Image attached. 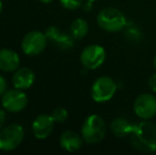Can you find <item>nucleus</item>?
I'll return each mask as SVG.
<instances>
[{
	"instance_id": "obj_14",
	"label": "nucleus",
	"mask_w": 156,
	"mask_h": 155,
	"mask_svg": "<svg viewBox=\"0 0 156 155\" xmlns=\"http://www.w3.org/2000/svg\"><path fill=\"white\" fill-rule=\"evenodd\" d=\"M60 145L68 152H76L82 148L83 137L73 131H66L60 137Z\"/></svg>"
},
{
	"instance_id": "obj_1",
	"label": "nucleus",
	"mask_w": 156,
	"mask_h": 155,
	"mask_svg": "<svg viewBox=\"0 0 156 155\" xmlns=\"http://www.w3.org/2000/svg\"><path fill=\"white\" fill-rule=\"evenodd\" d=\"M131 143L136 150L141 152L156 151V125L151 121H141L136 124L132 133Z\"/></svg>"
},
{
	"instance_id": "obj_16",
	"label": "nucleus",
	"mask_w": 156,
	"mask_h": 155,
	"mask_svg": "<svg viewBox=\"0 0 156 155\" xmlns=\"http://www.w3.org/2000/svg\"><path fill=\"white\" fill-rule=\"evenodd\" d=\"M88 33V23L82 18H76L70 26V34L74 39H81Z\"/></svg>"
},
{
	"instance_id": "obj_27",
	"label": "nucleus",
	"mask_w": 156,
	"mask_h": 155,
	"mask_svg": "<svg viewBox=\"0 0 156 155\" xmlns=\"http://www.w3.org/2000/svg\"><path fill=\"white\" fill-rule=\"evenodd\" d=\"M87 1H93L94 2V1H96V0H87Z\"/></svg>"
},
{
	"instance_id": "obj_11",
	"label": "nucleus",
	"mask_w": 156,
	"mask_h": 155,
	"mask_svg": "<svg viewBox=\"0 0 156 155\" xmlns=\"http://www.w3.org/2000/svg\"><path fill=\"white\" fill-rule=\"evenodd\" d=\"M54 119L51 115H39L32 123V131L37 139H46L50 136L54 128Z\"/></svg>"
},
{
	"instance_id": "obj_21",
	"label": "nucleus",
	"mask_w": 156,
	"mask_h": 155,
	"mask_svg": "<svg viewBox=\"0 0 156 155\" xmlns=\"http://www.w3.org/2000/svg\"><path fill=\"white\" fill-rule=\"evenodd\" d=\"M149 86H150L151 90L156 93V73L152 75L149 79Z\"/></svg>"
},
{
	"instance_id": "obj_24",
	"label": "nucleus",
	"mask_w": 156,
	"mask_h": 155,
	"mask_svg": "<svg viewBox=\"0 0 156 155\" xmlns=\"http://www.w3.org/2000/svg\"><path fill=\"white\" fill-rule=\"evenodd\" d=\"M41 2H43V3H50V2H52L53 0H39Z\"/></svg>"
},
{
	"instance_id": "obj_23",
	"label": "nucleus",
	"mask_w": 156,
	"mask_h": 155,
	"mask_svg": "<svg viewBox=\"0 0 156 155\" xmlns=\"http://www.w3.org/2000/svg\"><path fill=\"white\" fill-rule=\"evenodd\" d=\"M4 121H5V113H4L3 111L0 110V131H1L2 128H3Z\"/></svg>"
},
{
	"instance_id": "obj_7",
	"label": "nucleus",
	"mask_w": 156,
	"mask_h": 155,
	"mask_svg": "<svg viewBox=\"0 0 156 155\" xmlns=\"http://www.w3.org/2000/svg\"><path fill=\"white\" fill-rule=\"evenodd\" d=\"M133 110L140 119H151L156 115V97L151 93H141L134 101Z\"/></svg>"
},
{
	"instance_id": "obj_17",
	"label": "nucleus",
	"mask_w": 156,
	"mask_h": 155,
	"mask_svg": "<svg viewBox=\"0 0 156 155\" xmlns=\"http://www.w3.org/2000/svg\"><path fill=\"white\" fill-rule=\"evenodd\" d=\"M124 36L129 43H139L142 39V33L140 29L133 23H127L124 27Z\"/></svg>"
},
{
	"instance_id": "obj_18",
	"label": "nucleus",
	"mask_w": 156,
	"mask_h": 155,
	"mask_svg": "<svg viewBox=\"0 0 156 155\" xmlns=\"http://www.w3.org/2000/svg\"><path fill=\"white\" fill-rule=\"evenodd\" d=\"M51 116L55 122H58V123H63V122L67 119L68 112H67V110H65L64 107H58L53 111Z\"/></svg>"
},
{
	"instance_id": "obj_20",
	"label": "nucleus",
	"mask_w": 156,
	"mask_h": 155,
	"mask_svg": "<svg viewBox=\"0 0 156 155\" xmlns=\"http://www.w3.org/2000/svg\"><path fill=\"white\" fill-rule=\"evenodd\" d=\"M8 88V82L2 76H0V96H2L6 91Z\"/></svg>"
},
{
	"instance_id": "obj_8",
	"label": "nucleus",
	"mask_w": 156,
	"mask_h": 155,
	"mask_svg": "<svg viewBox=\"0 0 156 155\" xmlns=\"http://www.w3.org/2000/svg\"><path fill=\"white\" fill-rule=\"evenodd\" d=\"M48 38L45 33L41 31H31L23 39L21 48L27 55H38L45 50Z\"/></svg>"
},
{
	"instance_id": "obj_9",
	"label": "nucleus",
	"mask_w": 156,
	"mask_h": 155,
	"mask_svg": "<svg viewBox=\"0 0 156 155\" xmlns=\"http://www.w3.org/2000/svg\"><path fill=\"white\" fill-rule=\"evenodd\" d=\"M2 106L11 113H18L25 110L28 104V98L21 89L15 88L6 90L2 95Z\"/></svg>"
},
{
	"instance_id": "obj_15",
	"label": "nucleus",
	"mask_w": 156,
	"mask_h": 155,
	"mask_svg": "<svg viewBox=\"0 0 156 155\" xmlns=\"http://www.w3.org/2000/svg\"><path fill=\"white\" fill-rule=\"evenodd\" d=\"M136 124H133L129 120L124 117H118L114 119L111 123V132L113 135L119 138L129 137L134 132Z\"/></svg>"
},
{
	"instance_id": "obj_22",
	"label": "nucleus",
	"mask_w": 156,
	"mask_h": 155,
	"mask_svg": "<svg viewBox=\"0 0 156 155\" xmlns=\"http://www.w3.org/2000/svg\"><path fill=\"white\" fill-rule=\"evenodd\" d=\"M82 9L84 12H90L91 9H93V1H87L86 0V2L82 4Z\"/></svg>"
},
{
	"instance_id": "obj_25",
	"label": "nucleus",
	"mask_w": 156,
	"mask_h": 155,
	"mask_svg": "<svg viewBox=\"0 0 156 155\" xmlns=\"http://www.w3.org/2000/svg\"><path fill=\"white\" fill-rule=\"evenodd\" d=\"M153 65H154V68L156 69V54L154 56V60H153Z\"/></svg>"
},
{
	"instance_id": "obj_13",
	"label": "nucleus",
	"mask_w": 156,
	"mask_h": 155,
	"mask_svg": "<svg viewBox=\"0 0 156 155\" xmlns=\"http://www.w3.org/2000/svg\"><path fill=\"white\" fill-rule=\"evenodd\" d=\"M35 81V75L32 69L23 67V68L17 69L13 76V85L15 88L18 89H28L33 85Z\"/></svg>"
},
{
	"instance_id": "obj_6",
	"label": "nucleus",
	"mask_w": 156,
	"mask_h": 155,
	"mask_svg": "<svg viewBox=\"0 0 156 155\" xmlns=\"http://www.w3.org/2000/svg\"><path fill=\"white\" fill-rule=\"evenodd\" d=\"M106 53L103 47L100 45H89L83 49L80 60L84 68L88 70H94L104 63Z\"/></svg>"
},
{
	"instance_id": "obj_3",
	"label": "nucleus",
	"mask_w": 156,
	"mask_h": 155,
	"mask_svg": "<svg viewBox=\"0 0 156 155\" xmlns=\"http://www.w3.org/2000/svg\"><path fill=\"white\" fill-rule=\"evenodd\" d=\"M82 137L86 143L93 145L102 141L106 134V125L102 117L98 115H89L82 125Z\"/></svg>"
},
{
	"instance_id": "obj_4",
	"label": "nucleus",
	"mask_w": 156,
	"mask_h": 155,
	"mask_svg": "<svg viewBox=\"0 0 156 155\" xmlns=\"http://www.w3.org/2000/svg\"><path fill=\"white\" fill-rule=\"evenodd\" d=\"M25 137V131L20 124L13 123L0 131V150L13 151L20 146Z\"/></svg>"
},
{
	"instance_id": "obj_19",
	"label": "nucleus",
	"mask_w": 156,
	"mask_h": 155,
	"mask_svg": "<svg viewBox=\"0 0 156 155\" xmlns=\"http://www.w3.org/2000/svg\"><path fill=\"white\" fill-rule=\"evenodd\" d=\"M60 2L66 10H76L83 4V0H60Z\"/></svg>"
},
{
	"instance_id": "obj_12",
	"label": "nucleus",
	"mask_w": 156,
	"mask_h": 155,
	"mask_svg": "<svg viewBox=\"0 0 156 155\" xmlns=\"http://www.w3.org/2000/svg\"><path fill=\"white\" fill-rule=\"evenodd\" d=\"M20 58L18 54L11 49L0 50V70L12 72L18 69Z\"/></svg>"
},
{
	"instance_id": "obj_5",
	"label": "nucleus",
	"mask_w": 156,
	"mask_h": 155,
	"mask_svg": "<svg viewBox=\"0 0 156 155\" xmlns=\"http://www.w3.org/2000/svg\"><path fill=\"white\" fill-rule=\"evenodd\" d=\"M117 90V84L112 78L103 76L98 78L91 86V98L94 101L102 103L111 100Z\"/></svg>"
},
{
	"instance_id": "obj_2",
	"label": "nucleus",
	"mask_w": 156,
	"mask_h": 155,
	"mask_svg": "<svg viewBox=\"0 0 156 155\" xmlns=\"http://www.w3.org/2000/svg\"><path fill=\"white\" fill-rule=\"evenodd\" d=\"M98 26L107 32H119L124 29L127 21L124 14L116 8H105L97 16Z\"/></svg>"
},
{
	"instance_id": "obj_10",
	"label": "nucleus",
	"mask_w": 156,
	"mask_h": 155,
	"mask_svg": "<svg viewBox=\"0 0 156 155\" xmlns=\"http://www.w3.org/2000/svg\"><path fill=\"white\" fill-rule=\"evenodd\" d=\"M47 38L61 50H69L74 46V38L56 27H49L45 32Z\"/></svg>"
},
{
	"instance_id": "obj_26",
	"label": "nucleus",
	"mask_w": 156,
	"mask_h": 155,
	"mask_svg": "<svg viewBox=\"0 0 156 155\" xmlns=\"http://www.w3.org/2000/svg\"><path fill=\"white\" fill-rule=\"evenodd\" d=\"M1 11H2V2L0 1V13H1Z\"/></svg>"
}]
</instances>
